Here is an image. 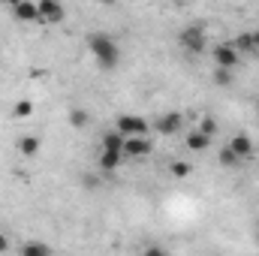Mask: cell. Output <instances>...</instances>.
Segmentation results:
<instances>
[{"label":"cell","mask_w":259,"mask_h":256,"mask_svg":"<svg viewBox=\"0 0 259 256\" xmlns=\"http://www.w3.org/2000/svg\"><path fill=\"white\" fill-rule=\"evenodd\" d=\"M88 52L94 55V61H97V66H100L103 72H112V69L118 66V61H121V49H118L115 36L106 33V30L88 33Z\"/></svg>","instance_id":"cell-1"},{"label":"cell","mask_w":259,"mask_h":256,"mask_svg":"<svg viewBox=\"0 0 259 256\" xmlns=\"http://www.w3.org/2000/svg\"><path fill=\"white\" fill-rule=\"evenodd\" d=\"M0 253H9V235L0 232Z\"/></svg>","instance_id":"cell-23"},{"label":"cell","mask_w":259,"mask_h":256,"mask_svg":"<svg viewBox=\"0 0 259 256\" xmlns=\"http://www.w3.org/2000/svg\"><path fill=\"white\" fill-rule=\"evenodd\" d=\"M21 256H55V253H52V247L42 244V241H27V244L21 247Z\"/></svg>","instance_id":"cell-14"},{"label":"cell","mask_w":259,"mask_h":256,"mask_svg":"<svg viewBox=\"0 0 259 256\" xmlns=\"http://www.w3.org/2000/svg\"><path fill=\"white\" fill-rule=\"evenodd\" d=\"M169 172H172V175H175V178H187V175H190V172H193V166H190V163H187V160H175V163H172V166H169Z\"/></svg>","instance_id":"cell-18"},{"label":"cell","mask_w":259,"mask_h":256,"mask_svg":"<svg viewBox=\"0 0 259 256\" xmlns=\"http://www.w3.org/2000/svg\"><path fill=\"white\" fill-rule=\"evenodd\" d=\"M217 160H220V166H226V169H238V166H241V160H238L226 145L220 148V157H217Z\"/></svg>","instance_id":"cell-17"},{"label":"cell","mask_w":259,"mask_h":256,"mask_svg":"<svg viewBox=\"0 0 259 256\" xmlns=\"http://www.w3.org/2000/svg\"><path fill=\"white\" fill-rule=\"evenodd\" d=\"M124 136L118 133V130H109L106 136H103V151H112V154H124Z\"/></svg>","instance_id":"cell-10"},{"label":"cell","mask_w":259,"mask_h":256,"mask_svg":"<svg viewBox=\"0 0 259 256\" xmlns=\"http://www.w3.org/2000/svg\"><path fill=\"white\" fill-rule=\"evenodd\" d=\"M232 81H235V75H232L229 69H214V84H217V88H229Z\"/></svg>","instance_id":"cell-19"},{"label":"cell","mask_w":259,"mask_h":256,"mask_svg":"<svg viewBox=\"0 0 259 256\" xmlns=\"http://www.w3.org/2000/svg\"><path fill=\"white\" fill-rule=\"evenodd\" d=\"M211 58H214V69H235L238 61H241V52L235 49V42H220L211 49Z\"/></svg>","instance_id":"cell-3"},{"label":"cell","mask_w":259,"mask_h":256,"mask_svg":"<svg viewBox=\"0 0 259 256\" xmlns=\"http://www.w3.org/2000/svg\"><path fill=\"white\" fill-rule=\"evenodd\" d=\"M12 115H15L18 121L30 118V115H33V100H27V97H24V100H18V103H15V109H12Z\"/></svg>","instance_id":"cell-15"},{"label":"cell","mask_w":259,"mask_h":256,"mask_svg":"<svg viewBox=\"0 0 259 256\" xmlns=\"http://www.w3.org/2000/svg\"><path fill=\"white\" fill-rule=\"evenodd\" d=\"M36 9H39V21L42 24H61L66 18V9L61 3H55V0H39Z\"/></svg>","instance_id":"cell-6"},{"label":"cell","mask_w":259,"mask_h":256,"mask_svg":"<svg viewBox=\"0 0 259 256\" xmlns=\"http://www.w3.org/2000/svg\"><path fill=\"white\" fill-rule=\"evenodd\" d=\"M18 151L24 157H36L39 154V136H21L18 139Z\"/></svg>","instance_id":"cell-13"},{"label":"cell","mask_w":259,"mask_h":256,"mask_svg":"<svg viewBox=\"0 0 259 256\" xmlns=\"http://www.w3.org/2000/svg\"><path fill=\"white\" fill-rule=\"evenodd\" d=\"M81 184H84L88 190H97V178H94V175H84V178H81Z\"/></svg>","instance_id":"cell-22"},{"label":"cell","mask_w":259,"mask_h":256,"mask_svg":"<svg viewBox=\"0 0 259 256\" xmlns=\"http://www.w3.org/2000/svg\"><path fill=\"white\" fill-rule=\"evenodd\" d=\"M145 256H172V253H169V250H163V247H148Z\"/></svg>","instance_id":"cell-21"},{"label":"cell","mask_w":259,"mask_h":256,"mask_svg":"<svg viewBox=\"0 0 259 256\" xmlns=\"http://www.w3.org/2000/svg\"><path fill=\"white\" fill-rule=\"evenodd\" d=\"M226 148L238 157V160H247V157H253V139L247 136V133H238V136H232L229 142H226Z\"/></svg>","instance_id":"cell-9"},{"label":"cell","mask_w":259,"mask_h":256,"mask_svg":"<svg viewBox=\"0 0 259 256\" xmlns=\"http://www.w3.org/2000/svg\"><path fill=\"white\" fill-rule=\"evenodd\" d=\"M121 163H124V154H112V151L100 154V172H118Z\"/></svg>","instance_id":"cell-11"},{"label":"cell","mask_w":259,"mask_h":256,"mask_svg":"<svg viewBox=\"0 0 259 256\" xmlns=\"http://www.w3.org/2000/svg\"><path fill=\"white\" fill-rule=\"evenodd\" d=\"M154 130H157L160 136H175V133L184 130V115H181V112H166V115H160V118L154 121Z\"/></svg>","instance_id":"cell-5"},{"label":"cell","mask_w":259,"mask_h":256,"mask_svg":"<svg viewBox=\"0 0 259 256\" xmlns=\"http://www.w3.org/2000/svg\"><path fill=\"white\" fill-rule=\"evenodd\" d=\"M154 151V142L148 136H130L124 142V157H148Z\"/></svg>","instance_id":"cell-8"},{"label":"cell","mask_w":259,"mask_h":256,"mask_svg":"<svg viewBox=\"0 0 259 256\" xmlns=\"http://www.w3.org/2000/svg\"><path fill=\"white\" fill-rule=\"evenodd\" d=\"M88 124H91V115H88L84 109H72V112H69V127L81 130V127H88Z\"/></svg>","instance_id":"cell-16"},{"label":"cell","mask_w":259,"mask_h":256,"mask_svg":"<svg viewBox=\"0 0 259 256\" xmlns=\"http://www.w3.org/2000/svg\"><path fill=\"white\" fill-rule=\"evenodd\" d=\"M184 145L193 151V154H199V151H205L208 145H211V139L205 136V133H199V130H193V133H187V139H184Z\"/></svg>","instance_id":"cell-12"},{"label":"cell","mask_w":259,"mask_h":256,"mask_svg":"<svg viewBox=\"0 0 259 256\" xmlns=\"http://www.w3.org/2000/svg\"><path fill=\"white\" fill-rule=\"evenodd\" d=\"M199 133H205L208 139H214V133H217V118L205 115V118H202V124H199Z\"/></svg>","instance_id":"cell-20"},{"label":"cell","mask_w":259,"mask_h":256,"mask_svg":"<svg viewBox=\"0 0 259 256\" xmlns=\"http://www.w3.org/2000/svg\"><path fill=\"white\" fill-rule=\"evenodd\" d=\"M256 112H259V100H256Z\"/></svg>","instance_id":"cell-24"},{"label":"cell","mask_w":259,"mask_h":256,"mask_svg":"<svg viewBox=\"0 0 259 256\" xmlns=\"http://www.w3.org/2000/svg\"><path fill=\"white\" fill-rule=\"evenodd\" d=\"M115 130H118L124 139H130V136H148V121L139 118V115H121L118 124H115Z\"/></svg>","instance_id":"cell-4"},{"label":"cell","mask_w":259,"mask_h":256,"mask_svg":"<svg viewBox=\"0 0 259 256\" xmlns=\"http://www.w3.org/2000/svg\"><path fill=\"white\" fill-rule=\"evenodd\" d=\"M178 42H181V49H187L190 55H202V52L208 49V30H205V24H187V27L178 33Z\"/></svg>","instance_id":"cell-2"},{"label":"cell","mask_w":259,"mask_h":256,"mask_svg":"<svg viewBox=\"0 0 259 256\" xmlns=\"http://www.w3.org/2000/svg\"><path fill=\"white\" fill-rule=\"evenodd\" d=\"M12 15H15L21 24H42V21H39V9H36L33 0H18V3H12Z\"/></svg>","instance_id":"cell-7"}]
</instances>
